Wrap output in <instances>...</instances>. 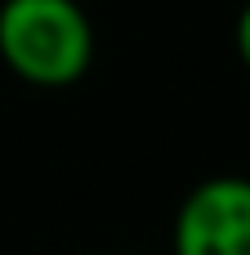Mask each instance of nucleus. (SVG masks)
Returning a JSON list of instances; mask_svg holds the SVG:
<instances>
[{
    "instance_id": "nucleus-1",
    "label": "nucleus",
    "mask_w": 250,
    "mask_h": 255,
    "mask_svg": "<svg viewBox=\"0 0 250 255\" xmlns=\"http://www.w3.org/2000/svg\"><path fill=\"white\" fill-rule=\"evenodd\" d=\"M0 63L36 90H67L94 63L81 0H0Z\"/></svg>"
},
{
    "instance_id": "nucleus-2",
    "label": "nucleus",
    "mask_w": 250,
    "mask_h": 255,
    "mask_svg": "<svg viewBox=\"0 0 250 255\" xmlns=\"http://www.w3.org/2000/svg\"><path fill=\"white\" fill-rule=\"evenodd\" d=\"M174 255H250V179L210 175L188 188L170 229Z\"/></svg>"
},
{
    "instance_id": "nucleus-3",
    "label": "nucleus",
    "mask_w": 250,
    "mask_h": 255,
    "mask_svg": "<svg viewBox=\"0 0 250 255\" xmlns=\"http://www.w3.org/2000/svg\"><path fill=\"white\" fill-rule=\"evenodd\" d=\"M233 45H237V58L246 63V72H250V0L242 4V13L233 22Z\"/></svg>"
},
{
    "instance_id": "nucleus-4",
    "label": "nucleus",
    "mask_w": 250,
    "mask_h": 255,
    "mask_svg": "<svg viewBox=\"0 0 250 255\" xmlns=\"http://www.w3.org/2000/svg\"><path fill=\"white\" fill-rule=\"evenodd\" d=\"M116 255H134V251H116Z\"/></svg>"
}]
</instances>
